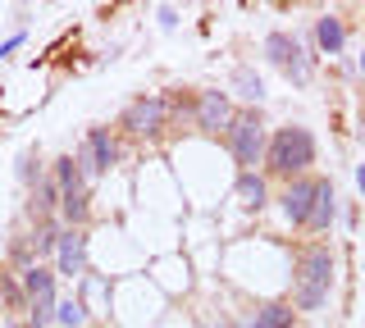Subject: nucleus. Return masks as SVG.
I'll use <instances>...</instances> for the list:
<instances>
[{
  "label": "nucleus",
  "mask_w": 365,
  "mask_h": 328,
  "mask_svg": "<svg viewBox=\"0 0 365 328\" xmlns=\"http://www.w3.org/2000/svg\"><path fill=\"white\" fill-rule=\"evenodd\" d=\"M197 119H201V128H205V132L224 128V123H228V96H224V92H205V96H201Z\"/></svg>",
  "instance_id": "nucleus-10"
},
{
  "label": "nucleus",
  "mask_w": 365,
  "mask_h": 328,
  "mask_svg": "<svg viewBox=\"0 0 365 328\" xmlns=\"http://www.w3.org/2000/svg\"><path fill=\"white\" fill-rule=\"evenodd\" d=\"M114 160V142L106 137V132H91L87 146H83V155H78V164H83V174L87 178H96V174H106Z\"/></svg>",
  "instance_id": "nucleus-4"
},
{
  "label": "nucleus",
  "mask_w": 365,
  "mask_h": 328,
  "mask_svg": "<svg viewBox=\"0 0 365 328\" xmlns=\"http://www.w3.org/2000/svg\"><path fill=\"white\" fill-rule=\"evenodd\" d=\"M356 187H361V191H365V164H361V169H356Z\"/></svg>",
  "instance_id": "nucleus-19"
},
{
  "label": "nucleus",
  "mask_w": 365,
  "mask_h": 328,
  "mask_svg": "<svg viewBox=\"0 0 365 328\" xmlns=\"http://www.w3.org/2000/svg\"><path fill=\"white\" fill-rule=\"evenodd\" d=\"M361 73H365V55H361Z\"/></svg>",
  "instance_id": "nucleus-20"
},
{
  "label": "nucleus",
  "mask_w": 365,
  "mask_h": 328,
  "mask_svg": "<svg viewBox=\"0 0 365 328\" xmlns=\"http://www.w3.org/2000/svg\"><path fill=\"white\" fill-rule=\"evenodd\" d=\"M51 246H55V233L41 228V233H37V251H51Z\"/></svg>",
  "instance_id": "nucleus-18"
},
{
  "label": "nucleus",
  "mask_w": 365,
  "mask_h": 328,
  "mask_svg": "<svg viewBox=\"0 0 365 328\" xmlns=\"http://www.w3.org/2000/svg\"><path fill=\"white\" fill-rule=\"evenodd\" d=\"M83 260H87V237L83 233H64L60 237V274L78 278L83 274Z\"/></svg>",
  "instance_id": "nucleus-8"
},
{
  "label": "nucleus",
  "mask_w": 365,
  "mask_h": 328,
  "mask_svg": "<svg viewBox=\"0 0 365 328\" xmlns=\"http://www.w3.org/2000/svg\"><path fill=\"white\" fill-rule=\"evenodd\" d=\"M329 219H334V187H329V183H315V196H311V214H306V223H311V228H329Z\"/></svg>",
  "instance_id": "nucleus-12"
},
{
  "label": "nucleus",
  "mask_w": 365,
  "mask_h": 328,
  "mask_svg": "<svg viewBox=\"0 0 365 328\" xmlns=\"http://www.w3.org/2000/svg\"><path fill=\"white\" fill-rule=\"evenodd\" d=\"M329 278H334L329 251H306L302 269H297V305H302V310H315V305L329 297Z\"/></svg>",
  "instance_id": "nucleus-1"
},
{
  "label": "nucleus",
  "mask_w": 365,
  "mask_h": 328,
  "mask_svg": "<svg viewBox=\"0 0 365 328\" xmlns=\"http://www.w3.org/2000/svg\"><path fill=\"white\" fill-rule=\"evenodd\" d=\"M233 155L242 164H256L260 160V123L251 119V115L233 123Z\"/></svg>",
  "instance_id": "nucleus-6"
},
{
  "label": "nucleus",
  "mask_w": 365,
  "mask_h": 328,
  "mask_svg": "<svg viewBox=\"0 0 365 328\" xmlns=\"http://www.w3.org/2000/svg\"><path fill=\"white\" fill-rule=\"evenodd\" d=\"M315 37H319V46H324L329 55H334V51H342V23H338V18H319Z\"/></svg>",
  "instance_id": "nucleus-15"
},
{
  "label": "nucleus",
  "mask_w": 365,
  "mask_h": 328,
  "mask_svg": "<svg viewBox=\"0 0 365 328\" xmlns=\"http://www.w3.org/2000/svg\"><path fill=\"white\" fill-rule=\"evenodd\" d=\"M265 51H269V60L279 64V69L288 73L292 83H311V60L302 55V46H297L292 37H283V32H274V37L265 41Z\"/></svg>",
  "instance_id": "nucleus-3"
},
{
  "label": "nucleus",
  "mask_w": 365,
  "mask_h": 328,
  "mask_svg": "<svg viewBox=\"0 0 365 328\" xmlns=\"http://www.w3.org/2000/svg\"><path fill=\"white\" fill-rule=\"evenodd\" d=\"M311 196H315V183H292V187H288L283 210H288L292 223H306V214H311Z\"/></svg>",
  "instance_id": "nucleus-11"
},
{
  "label": "nucleus",
  "mask_w": 365,
  "mask_h": 328,
  "mask_svg": "<svg viewBox=\"0 0 365 328\" xmlns=\"http://www.w3.org/2000/svg\"><path fill=\"white\" fill-rule=\"evenodd\" d=\"M237 196H242V206H260V201H265V183H260L256 174H242L237 178Z\"/></svg>",
  "instance_id": "nucleus-16"
},
{
  "label": "nucleus",
  "mask_w": 365,
  "mask_h": 328,
  "mask_svg": "<svg viewBox=\"0 0 365 328\" xmlns=\"http://www.w3.org/2000/svg\"><path fill=\"white\" fill-rule=\"evenodd\" d=\"M251 328H292V310L288 305H265V310H256Z\"/></svg>",
  "instance_id": "nucleus-14"
},
{
  "label": "nucleus",
  "mask_w": 365,
  "mask_h": 328,
  "mask_svg": "<svg viewBox=\"0 0 365 328\" xmlns=\"http://www.w3.org/2000/svg\"><path fill=\"white\" fill-rule=\"evenodd\" d=\"M55 319H60V328H83L87 324V305L78 297H68V301L55 305Z\"/></svg>",
  "instance_id": "nucleus-13"
},
{
  "label": "nucleus",
  "mask_w": 365,
  "mask_h": 328,
  "mask_svg": "<svg viewBox=\"0 0 365 328\" xmlns=\"http://www.w3.org/2000/svg\"><path fill=\"white\" fill-rule=\"evenodd\" d=\"M60 183H64V214L68 219H83L87 214V196H83V187H78V174H73V160H64L60 164Z\"/></svg>",
  "instance_id": "nucleus-9"
},
{
  "label": "nucleus",
  "mask_w": 365,
  "mask_h": 328,
  "mask_svg": "<svg viewBox=\"0 0 365 328\" xmlns=\"http://www.w3.org/2000/svg\"><path fill=\"white\" fill-rule=\"evenodd\" d=\"M165 115H169V105L151 96V100H137V105L128 110V115H123V123H128L133 132H155L160 123H165Z\"/></svg>",
  "instance_id": "nucleus-7"
},
{
  "label": "nucleus",
  "mask_w": 365,
  "mask_h": 328,
  "mask_svg": "<svg viewBox=\"0 0 365 328\" xmlns=\"http://www.w3.org/2000/svg\"><path fill=\"white\" fill-rule=\"evenodd\" d=\"M311 155H315V142H311V132H306V128H283L279 137H274V146H269V164L279 169V174L306 169V164H311Z\"/></svg>",
  "instance_id": "nucleus-2"
},
{
  "label": "nucleus",
  "mask_w": 365,
  "mask_h": 328,
  "mask_svg": "<svg viewBox=\"0 0 365 328\" xmlns=\"http://www.w3.org/2000/svg\"><path fill=\"white\" fill-rule=\"evenodd\" d=\"M233 87H237V96H247V100H260V96H265V87H260V78L251 73V69H237L233 73Z\"/></svg>",
  "instance_id": "nucleus-17"
},
{
  "label": "nucleus",
  "mask_w": 365,
  "mask_h": 328,
  "mask_svg": "<svg viewBox=\"0 0 365 328\" xmlns=\"http://www.w3.org/2000/svg\"><path fill=\"white\" fill-rule=\"evenodd\" d=\"M28 292H32V319L46 324L55 314V292H51V274L46 269H28Z\"/></svg>",
  "instance_id": "nucleus-5"
}]
</instances>
